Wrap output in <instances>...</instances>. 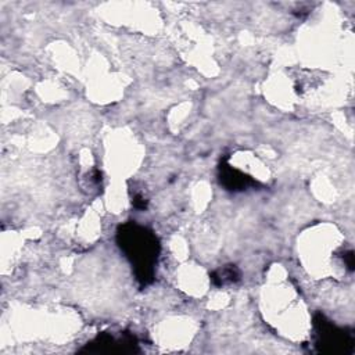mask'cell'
I'll return each instance as SVG.
<instances>
[{"instance_id": "obj_1", "label": "cell", "mask_w": 355, "mask_h": 355, "mask_svg": "<svg viewBox=\"0 0 355 355\" xmlns=\"http://www.w3.org/2000/svg\"><path fill=\"white\" fill-rule=\"evenodd\" d=\"M121 245L136 263L139 279L147 282V279L151 277V266L157 257L158 245L155 237L136 226H132L129 230L121 233Z\"/></svg>"}]
</instances>
